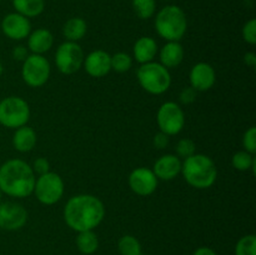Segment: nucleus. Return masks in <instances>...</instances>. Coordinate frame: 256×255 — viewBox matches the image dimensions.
<instances>
[{
	"mask_svg": "<svg viewBox=\"0 0 256 255\" xmlns=\"http://www.w3.org/2000/svg\"><path fill=\"white\" fill-rule=\"evenodd\" d=\"M2 30L5 36L12 40H22L29 36L32 24L29 19L18 12L8 14L2 22Z\"/></svg>",
	"mask_w": 256,
	"mask_h": 255,
	"instance_id": "obj_13",
	"label": "nucleus"
},
{
	"mask_svg": "<svg viewBox=\"0 0 256 255\" xmlns=\"http://www.w3.org/2000/svg\"><path fill=\"white\" fill-rule=\"evenodd\" d=\"M118 249L122 255H142V245L132 235H124L120 238Z\"/></svg>",
	"mask_w": 256,
	"mask_h": 255,
	"instance_id": "obj_25",
	"label": "nucleus"
},
{
	"mask_svg": "<svg viewBox=\"0 0 256 255\" xmlns=\"http://www.w3.org/2000/svg\"><path fill=\"white\" fill-rule=\"evenodd\" d=\"M28 212L22 204L14 202H0V228L4 230H19L26 224Z\"/></svg>",
	"mask_w": 256,
	"mask_h": 255,
	"instance_id": "obj_11",
	"label": "nucleus"
},
{
	"mask_svg": "<svg viewBox=\"0 0 256 255\" xmlns=\"http://www.w3.org/2000/svg\"><path fill=\"white\" fill-rule=\"evenodd\" d=\"M82 65L90 76L102 78L112 70V55L104 50H94L84 58Z\"/></svg>",
	"mask_w": 256,
	"mask_h": 255,
	"instance_id": "obj_15",
	"label": "nucleus"
},
{
	"mask_svg": "<svg viewBox=\"0 0 256 255\" xmlns=\"http://www.w3.org/2000/svg\"><path fill=\"white\" fill-rule=\"evenodd\" d=\"M132 8L140 19H149L154 15L156 4L155 0H132Z\"/></svg>",
	"mask_w": 256,
	"mask_h": 255,
	"instance_id": "obj_26",
	"label": "nucleus"
},
{
	"mask_svg": "<svg viewBox=\"0 0 256 255\" xmlns=\"http://www.w3.org/2000/svg\"><path fill=\"white\" fill-rule=\"evenodd\" d=\"M235 255H256V236L254 234L245 235L238 242Z\"/></svg>",
	"mask_w": 256,
	"mask_h": 255,
	"instance_id": "obj_27",
	"label": "nucleus"
},
{
	"mask_svg": "<svg viewBox=\"0 0 256 255\" xmlns=\"http://www.w3.org/2000/svg\"><path fill=\"white\" fill-rule=\"evenodd\" d=\"M158 54V42L152 38L142 36L134 44V58L140 64L150 62Z\"/></svg>",
	"mask_w": 256,
	"mask_h": 255,
	"instance_id": "obj_19",
	"label": "nucleus"
},
{
	"mask_svg": "<svg viewBox=\"0 0 256 255\" xmlns=\"http://www.w3.org/2000/svg\"><path fill=\"white\" fill-rule=\"evenodd\" d=\"M155 176L160 180H172L182 172V160L174 154L160 156L152 166Z\"/></svg>",
	"mask_w": 256,
	"mask_h": 255,
	"instance_id": "obj_16",
	"label": "nucleus"
},
{
	"mask_svg": "<svg viewBox=\"0 0 256 255\" xmlns=\"http://www.w3.org/2000/svg\"><path fill=\"white\" fill-rule=\"evenodd\" d=\"M194 255H216V252H215L212 248L202 246V248H199V249L195 250Z\"/></svg>",
	"mask_w": 256,
	"mask_h": 255,
	"instance_id": "obj_37",
	"label": "nucleus"
},
{
	"mask_svg": "<svg viewBox=\"0 0 256 255\" xmlns=\"http://www.w3.org/2000/svg\"><path fill=\"white\" fill-rule=\"evenodd\" d=\"M2 72H4V66H2V62H0V76H2Z\"/></svg>",
	"mask_w": 256,
	"mask_h": 255,
	"instance_id": "obj_38",
	"label": "nucleus"
},
{
	"mask_svg": "<svg viewBox=\"0 0 256 255\" xmlns=\"http://www.w3.org/2000/svg\"><path fill=\"white\" fill-rule=\"evenodd\" d=\"M195 148H196L195 146V142H192V139L185 138V139L179 140L175 150H176L178 156L186 159V158L192 156V155L195 154Z\"/></svg>",
	"mask_w": 256,
	"mask_h": 255,
	"instance_id": "obj_29",
	"label": "nucleus"
},
{
	"mask_svg": "<svg viewBox=\"0 0 256 255\" xmlns=\"http://www.w3.org/2000/svg\"><path fill=\"white\" fill-rule=\"evenodd\" d=\"M136 76L140 86L152 95L164 94L172 85V75L169 69L162 66L160 62H150L142 64Z\"/></svg>",
	"mask_w": 256,
	"mask_h": 255,
	"instance_id": "obj_5",
	"label": "nucleus"
},
{
	"mask_svg": "<svg viewBox=\"0 0 256 255\" xmlns=\"http://www.w3.org/2000/svg\"><path fill=\"white\" fill-rule=\"evenodd\" d=\"M184 59V48L179 42H168L160 50V64L166 69L179 66Z\"/></svg>",
	"mask_w": 256,
	"mask_h": 255,
	"instance_id": "obj_18",
	"label": "nucleus"
},
{
	"mask_svg": "<svg viewBox=\"0 0 256 255\" xmlns=\"http://www.w3.org/2000/svg\"><path fill=\"white\" fill-rule=\"evenodd\" d=\"M196 90L192 89V86L184 88L180 92V100L182 104H192L195 99H196Z\"/></svg>",
	"mask_w": 256,
	"mask_h": 255,
	"instance_id": "obj_33",
	"label": "nucleus"
},
{
	"mask_svg": "<svg viewBox=\"0 0 256 255\" xmlns=\"http://www.w3.org/2000/svg\"><path fill=\"white\" fill-rule=\"evenodd\" d=\"M186 15L182 8L168 5L162 8L155 19V30L168 42H180L186 32Z\"/></svg>",
	"mask_w": 256,
	"mask_h": 255,
	"instance_id": "obj_4",
	"label": "nucleus"
},
{
	"mask_svg": "<svg viewBox=\"0 0 256 255\" xmlns=\"http://www.w3.org/2000/svg\"><path fill=\"white\" fill-rule=\"evenodd\" d=\"M156 122L160 132L166 135H176L185 125V114L182 108L174 102L162 104L156 114Z\"/></svg>",
	"mask_w": 256,
	"mask_h": 255,
	"instance_id": "obj_10",
	"label": "nucleus"
},
{
	"mask_svg": "<svg viewBox=\"0 0 256 255\" xmlns=\"http://www.w3.org/2000/svg\"><path fill=\"white\" fill-rule=\"evenodd\" d=\"M84 62V52L75 42H65L59 45L55 52V64L62 74H74Z\"/></svg>",
	"mask_w": 256,
	"mask_h": 255,
	"instance_id": "obj_9",
	"label": "nucleus"
},
{
	"mask_svg": "<svg viewBox=\"0 0 256 255\" xmlns=\"http://www.w3.org/2000/svg\"><path fill=\"white\" fill-rule=\"evenodd\" d=\"M2 192H0V200H2Z\"/></svg>",
	"mask_w": 256,
	"mask_h": 255,
	"instance_id": "obj_39",
	"label": "nucleus"
},
{
	"mask_svg": "<svg viewBox=\"0 0 256 255\" xmlns=\"http://www.w3.org/2000/svg\"><path fill=\"white\" fill-rule=\"evenodd\" d=\"M86 22L82 18H72L68 20L62 28V34L66 38V42H79L86 34Z\"/></svg>",
	"mask_w": 256,
	"mask_h": 255,
	"instance_id": "obj_21",
	"label": "nucleus"
},
{
	"mask_svg": "<svg viewBox=\"0 0 256 255\" xmlns=\"http://www.w3.org/2000/svg\"><path fill=\"white\" fill-rule=\"evenodd\" d=\"M30 119L29 104L20 96H8L0 102V124L8 129L26 125Z\"/></svg>",
	"mask_w": 256,
	"mask_h": 255,
	"instance_id": "obj_6",
	"label": "nucleus"
},
{
	"mask_svg": "<svg viewBox=\"0 0 256 255\" xmlns=\"http://www.w3.org/2000/svg\"><path fill=\"white\" fill-rule=\"evenodd\" d=\"M132 66V59L126 52H116L112 56V69L118 72H126Z\"/></svg>",
	"mask_w": 256,
	"mask_h": 255,
	"instance_id": "obj_28",
	"label": "nucleus"
},
{
	"mask_svg": "<svg viewBox=\"0 0 256 255\" xmlns=\"http://www.w3.org/2000/svg\"><path fill=\"white\" fill-rule=\"evenodd\" d=\"M242 39L250 45H254L256 42V20L250 19L245 22L242 26Z\"/></svg>",
	"mask_w": 256,
	"mask_h": 255,
	"instance_id": "obj_31",
	"label": "nucleus"
},
{
	"mask_svg": "<svg viewBox=\"0 0 256 255\" xmlns=\"http://www.w3.org/2000/svg\"><path fill=\"white\" fill-rule=\"evenodd\" d=\"M12 58H14L15 60H18V62H24L25 59L28 58V49L25 46H22V45H18V46H15L14 49H12Z\"/></svg>",
	"mask_w": 256,
	"mask_h": 255,
	"instance_id": "obj_35",
	"label": "nucleus"
},
{
	"mask_svg": "<svg viewBox=\"0 0 256 255\" xmlns=\"http://www.w3.org/2000/svg\"><path fill=\"white\" fill-rule=\"evenodd\" d=\"M232 165L234 169L239 170V172H246V170L252 169V172L255 174L256 159L252 154L245 152V150H242V152H238L232 155Z\"/></svg>",
	"mask_w": 256,
	"mask_h": 255,
	"instance_id": "obj_24",
	"label": "nucleus"
},
{
	"mask_svg": "<svg viewBox=\"0 0 256 255\" xmlns=\"http://www.w3.org/2000/svg\"><path fill=\"white\" fill-rule=\"evenodd\" d=\"M36 145V132L28 125L15 129L12 135V146L20 152H28Z\"/></svg>",
	"mask_w": 256,
	"mask_h": 255,
	"instance_id": "obj_20",
	"label": "nucleus"
},
{
	"mask_svg": "<svg viewBox=\"0 0 256 255\" xmlns=\"http://www.w3.org/2000/svg\"><path fill=\"white\" fill-rule=\"evenodd\" d=\"M159 179L154 172L148 168H136L129 175V186L135 194L140 196L152 195L156 190Z\"/></svg>",
	"mask_w": 256,
	"mask_h": 255,
	"instance_id": "obj_12",
	"label": "nucleus"
},
{
	"mask_svg": "<svg viewBox=\"0 0 256 255\" xmlns=\"http://www.w3.org/2000/svg\"><path fill=\"white\" fill-rule=\"evenodd\" d=\"M35 172L26 162L10 159L0 166V192L12 198H26L32 194Z\"/></svg>",
	"mask_w": 256,
	"mask_h": 255,
	"instance_id": "obj_2",
	"label": "nucleus"
},
{
	"mask_svg": "<svg viewBox=\"0 0 256 255\" xmlns=\"http://www.w3.org/2000/svg\"><path fill=\"white\" fill-rule=\"evenodd\" d=\"M54 44V36L48 29H36L28 36V48L32 54L42 55L49 52Z\"/></svg>",
	"mask_w": 256,
	"mask_h": 255,
	"instance_id": "obj_17",
	"label": "nucleus"
},
{
	"mask_svg": "<svg viewBox=\"0 0 256 255\" xmlns=\"http://www.w3.org/2000/svg\"><path fill=\"white\" fill-rule=\"evenodd\" d=\"M50 72V62L42 55H28L26 59L22 62V78L32 88L42 86L49 80Z\"/></svg>",
	"mask_w": 256,
	"mask_h": 255,
	"instance_id": "obj_8",
	"label": "nucleus"
},
{
	"mask_svg": "<svg viewBox=\"0 0 256 255\" xmlns=\"http://www.w3.org/2000/svg\"><path fill=\"white\" fill-rule=\"evenodd\" d=\"M242 146H244L245 152H250V154H255L256 152V128L252 126L245 132L244 136H242Z\"/></svg>",
	"mask_w": 256,
	"mask_h": 255,
	"instance_id": "obj_30",
	"label": "nucleus"
},
{
	"mask_svg": "<svg viewBox=\"0 0 256 255\" xmlns=\"http://www.w3.org/2000/svg\"><path fill=\"white\" fill-rule=\"evenodd\" d=\"M152 144L156 149H164V148L168 146L169 144V135L164 134V132H158L156 135L152 139Z\"/></svg>",
	"mask_w": 256,
	"mask_h": 255,
	"instance_id": "obj_34",
	"label": "nucleus"
},
{
	"mask_svg": "<svg viewBox=\"0 0 256 255\" xmlns=\"http://www.w3.org/2000/svg\"><path fill=\"white\" fill-rule=\"evenodd\" d=\"M12 6L18 14L29 19L42 14L45 2L44 0H12Z\"/></svg>",
	"mask_w": 256,
	"mask_h": 255,
	"instance_id": "obj_22",
	"label": "nucleus"
},
{
	"mask_svg": "<svg viewBox=\"0 0 256 255\" xmlns=\"http://www.w3.org/2000/svg\"><path fill=\"white\" fill-rule=\"evenodd\" d=\"M185 182L196 189H208L216 182L218 169L212 158L204 154H194L182 162Z\"/></svg>",
	"mask_w": 256,
	"mask_h": 255,
	"instance_id": "obj_3",
	"label": "nucleus"
},
{
	"mask_svg": "<svg viewBox=\"0 0 256 255\" xmlns=\"http://www.w3.org/2000/svg\"><path fill=\"white\" fill-rule=\"evenodd\" d=\"M32 192L42 204L54 205L62 199L64 194V182L59 174L48 172L35 180Z\"/></svg>",
	"mask_w": 256,
	"mask_h": 255,
	"instance_id": "obj_7",
	"label": "nucleus"
},
{
	"mask_svg": "<svg viewBox=\"0 0 256 255\" xmlns=\"http://www.w3.org/2000/svg\"><path fill=\"white\" fill-rule=\"evenodd\" d=\"M244 62L248 66L254 68L256 65V54L255 52H246L244 55Z\"/></svg>",
	"mask_w": 256,
	"mask_h": 255,
	"instance_id": "obj_36",
	"label": "nucleus"
},
{
	"mask_svg": "<svg viewBox=\"0 0 256 255\" xmlns=\"http://www.w3.org/2000/svg\"><path fill=\"white\" fill-rule=\"evenodd\" d=\"M32 168V170H34V172H36V174L39 175H42L45 174V172H50V164L45 158H38Z\"/></svg>",
	"mask_w": 256,
	"mask_h": 255,
	"instance_id": "obj_32",
	"label": "nucleus"
},
{
	"mask_svg": "<svg viewBox=\"0 0 256 255\" xmlns=\"http://www.w3.org/2000/svg\"><path fill=\"white\" fill-rule=\"evenodd\" d=\"M190 85L196 92H206L212 89L216 80L214 68L208 62H198L190 70Z\"/></svg>",
	"mask_w": 256,
	"mask_h": 255,
	"instance_id": "obj_14",
	"label": "nucleus"
},
{
	"mask_svg": "<svg viewBox=\"0 0 256 255\" xmlns=\"http://www.w3.org/2000/svg\"><path fill=\"white\" fill-rule=\"evenodd\" d=\"M76 246L82 254H94L99 248V239L92 230L80 232L76 236Z\"/></svg>",
	"mask_w": 256,
	"mask_h": 255,
	"instance_id": "obj_23",
	"label": "nucleus"
},
{
	"mask_svg": "<svg viewBox=\"0 0 256 255\" xmlns=\"http://www.w3.org/2000/svg\"><path fill=\"white\" fill-rule=\"evenodd\" d=\"M105 216V208L99 198L80 194L70 198L64 208V220L75 232L94 230Z\"/></svg>",
	"mask_w": 256,
	"mask_h": 255,
	"instance_id": "obj_1",
	"label": "nucleus"
}]
</instances>
